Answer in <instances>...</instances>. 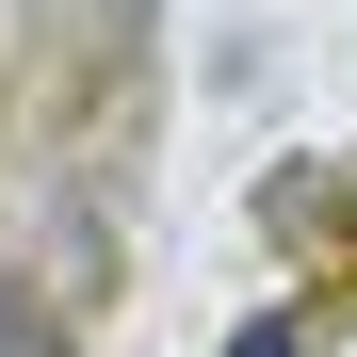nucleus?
I'll list each match as a JSON object with an SVG mask.
<instances>
[{"label":"nucleus","mask_w":357,"mask_h":357,"mask_svg":"<svg viewBox=\"0 0 357 357\" xmlns=\"http://www.w3.org/2000/svg\"><path fill=\"white\" fill-rule=\"evenodd\" d=\"M244 357H309V325H292V309H260V325H244Z\"/></svg>","instance_id":"2"},{"label":"nucleus","mask_w":357,"mask_h":357,"mask_svg":"<svg viewBox=\"0 0 357 357\" xmlns=\"http://www.w3.org/2000/svg\"><path fill=\"white\" fill-rule=\"evenodd\" d=\"M0 357H66V341H49V309H33L17 276H0Z\"/></svg>","instance_id":"1"},{"label":"nucleus","mask_w":357,"mask_h":357,"mask_svg":"<svg viewBox=\"0 0 357 357\" xmlns=\"http://www.w3.org/2000/svg\"><path fill=\"white\" fill-rule=\"evenodd\" d=\"M98 17H146V0H98Z\"/></svg>","instance_id":"3"}]
</instances>
